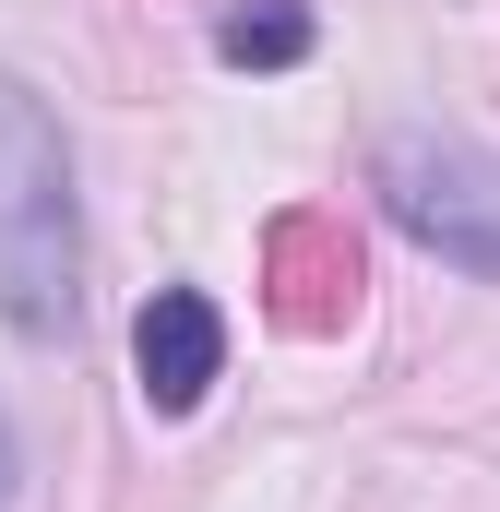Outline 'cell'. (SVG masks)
<instances>
[{
    "mask_svg": "<svg viewBox=\"0 0 500 512\" xmlns=\"http://www.w3.org/2000/svg\"><path fill=\"white\" fill-rule=\"evenodd\" d=\"M84 298V215H72V143L0 72V322L24 346L72 334Z\"/></svg>",
    "mask_w": 500,
    "mask_h": 512,
    "instance_id": "1",
    "label": "cell"
},
{
    "mask_svg": "<svg viewBox=\"0 0 500 512\" xmlns=\"http://www.w3.org/2000/svg\"><path fill=\"white\" fill-rule=\"evenodd\" d=\"M381 203H393V227L417 251H441L453 274H500V155L393 131L381 143Z\"/></svg>",
    "mask_w": 500,
    "mask_h": 512,
    "instance_id": "2",
    "label": "cell"
},
{
    "mask_svg": "<svg viewBox=\"0 0 500 512\" xmlns=\"http://www.w3.org/2000/svg\"><path fill=\"white\" fill-rule=\"evenodd\" d=\"M227 370V322H215V298L203 286H155L143 298V322H131V382L155 417H191L203 393Z\"/></svg>",
    "mask_w": 500,
    "mask_h": 512,
    "instance_id": "3",
    "label": "cell"
},
{
    "mask_svg": "<svg viewBox=\"0 0 500 512\" xmlns=\"http://www.w3.org/2000/svg\"><path fill=\"white\" fill-rule=\"evenodd\" d=\"M274 274H286V322L298 334H334L346 310H358V239L346 227H322V215H298V227H274Z\"/></svg>",
    "mask_w": 500,
    "mask_h": 512,
    "instance_id": "4",
    "label": "cell"
},
{
    "mask_svg": "<svg viewBox=\"0 0 500 512\" xmlns=\"http://www.w3.org/2000/svg\"><path fill=\"white\" fill-rule=\"evenodd\" d=\"M215 60H239V72H298V60H310V0H227V12H215Z\"/></svg>",
    "mask_w": 500,
    "mask_h": 512,
    "instance_id": "5",
    "label": "cell"
},
{
    "mask_svg": "<svg viewBox=\"0 0 500 512\" xmlns=\"http://www.w3.org/2000/svg\"><path fill=\"white\" fill-rule=\"evenodd\" d=\"M12 477H24V453H12V429H0V501H12Z\"/></svg>",
    "mask_w": 500,
    "mask_h": 512,
    "instance_id": "6",
    "label": "cell"
}]
</instances>
